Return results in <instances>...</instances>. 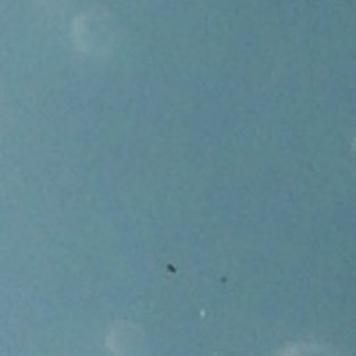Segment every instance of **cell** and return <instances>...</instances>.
Listing matches in <instances>:
<instances>
[{
	"label": "cell",
	"instance_id": "obj_1",
	"mask_svg": "<svg viewBox=\"0 0 356 356\" xmlns=\"http://www.w3.org/2000/svg\"><path fill=\"white\" fill-rule=\"evenodd\" d=\"M76 38L85 42L88 47L103 50L113 42V25L106 15L88 14L82 17L76 25Z\"/></svg>",
	"mask_w": 356,
	"mask_h": 356
},
{
	"label": "cell",
	"instance_id": "obj_2",
	"mask_svg": "<svg viewBox=\"0 0 356 356\" xmlns=\"http://www.w3.org/2000/svg\"><path fill=\"white\" fill-rule=\"evenodd\" d=\"M281 356H337L330 348L318 343H302L288 348Z\"/></svg>",
	"mask_w": 356,
	"mask_h": 356
}]
</instances>
